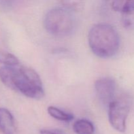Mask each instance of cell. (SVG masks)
<instances>
[{"label":"cell","instance_id":"cell-1","mask_svg":"<svg viewBox=\"0 0 134 134\" xmlns=\"http://www.w3.org/2000/svg\"><path fill=\"white\" fill-rule=\"evenodd\" d=\"M0 80L6 86L30 98L39 99L44 95L41 79L32 68L24 66H3Z\"/></svg>","mask_w":134,"mask_h":134},{"label":"cell","instance_id":"cell-2","mask_svg":"<svg viewBox=\"0 0 134 134\" xmlns=\"http://www.w3.org/2000/svg\"><path fill=\"white\" fill-rule=\"evenodd\" d=\"M88 44L93 53L102 58L115 56L120 46L117 31L108 24H96L88 34Z\"/></svg>","mask_w":134,"mask_h":134},{"label":"cell","instance_id":"cell-3","mask_svg":"<svg viewBox=\"0 0 134 134\" xmlns=\"http://www.w3.org/2000/svg\"><path fill=\"white\" fill-rule=\"evenodd\" d=\"M76 18L71 8L58 7L46 14L44 26L49 34L55 36H66L73 33L76 27Z\"/></svg>","mask_w":134,"mask_h":134},{"label":"cell","instance_id":"cell-4","mask_svg":"<svg viewBox=\"0 0 134 134\" xmlns=\"http://www.w3.org/2000/svg\"><path fill=\"white\" fill-rule=\"evenodd\" d=\"M130 105V99L129 97L122 96L115 99L108 106L109 122L113 128L118 132H125Z\"/></svg>","mask_w":134,"mask_h":134},{"label":"cell","instance_id":"cell-5","mask_svg":"<svg viewBox=\"0 0 134 134\" xmlns=\"http://www.w3.org/2000/svg\"><path fill=\"white\" fill-rule=\"evenodd\" d=\"M116 87V82L112 78L104 77L97 80L95 82V90L99 100L103 104L109 105L115 100Z\"/></svg>","mask_w":134,"mask_h":134},{"label":"cell","instance_id":"cell-6","mask_svg":"<svg viewBox=\"0 0 134 134\" xmlns=\"http://www.w3.org/2000/svg\"><path fill=\"white\" fill-rule=\"evenodd\" d=\"M113 9L122 13V22L124 27L134 30V1H115Z\"/></svg>","mask_w":134,"mask_h":134},{"label":"cell","instance_id":"cell-7","mask_svg":"<svg viewBox=\"0 0 134 134\" xmlns=\"http://www.w3.org/2000/svg\"><path fill=\"white\" fill-rule=\"evenodd\" d=\"M0 130L3 134H15L16 125L11 113L5 108H0Z\"/></svg>","mask_w":134,"mask_h":134},{"label":"cell","instance_id":"cell-8","mask_svg":"<svg viewBox=\"0 0 134 134\" xmlns=\"http://www.w3.org/2000/svg\"><path fill=\"white\" fill-rule=\"evenodd\" d=\"M73 130L77 134H94V124L86 119H79L73 125Z\"/></svg>","mask_w":134,"mask_h":134},{"label":"cell","instance_id":"cell-9","mask_svg":"<svg viewBox=\"0 0 134 134\" xmlns=\"http://www.w3.org/2000/svg\"><path fill=\"white\" fill-rule=\"evenodd\" d=\"M47 111L52 117L60 121L70 122L73 119V115L72 114L64 112L62 110L54 106L48 107Z\"/></svg>","mask_w":134,"mask_h":134},{"label":"cell","instance_id":"cell-10","mask_svg":"<svg viewBox=\"0 0 134 134\" xmlns=\"http://www.w3.org/2000/svg\"><path fill=\"white\" fill-rule=\"evenodd\" d=\"M0 63L5 66H18L19 60L13 54L0 50Z\"/></svg>","mask_w":134,"mask_h":134},{"label":"cell","instance_id":"cell-11","mask_svg":"<svg viewBox=\"0 0 134 134\" xmlns=\"http://www.w3.org/2000/svg\"><path fill=\"white\" fill-rule=\"evenodd\" d=\"M40 134H64L60 130H42Z\"/></svg>","mask_w":134,"mask_h":134}]
</instances>
